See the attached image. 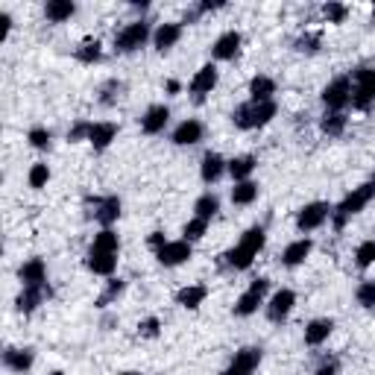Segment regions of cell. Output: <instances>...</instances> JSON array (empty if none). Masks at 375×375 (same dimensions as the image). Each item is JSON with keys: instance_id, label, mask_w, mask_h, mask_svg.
<instances>
[{"instance_id": "44", "label": "cell", "mask_w": 375, "mask_h": 375, "mask_svg": "<svg viewBox=\"0 0 375 375\" xmlns=\"http://www.w3.org/2000/svg\"><path fill=\"white\" fill-rule=\"evenodd\" d=\"M346 15H349V9H346L343 3H326V6H323V18H326L328 24H343Z\"/></svg>"}, {"instance_id": "7", "label": "cell", "mask_w": 375, "mask_h": 375, "mask_svg": "<svg viewBox=\"0 0 375 375\" xmlns=\"http://www.w3.org/2000/svg\"><path fill=\"white\" fill-rule=\"evenodd\" d=\"M323 106L326 112H343L352 103V77H337L323 88Z\"/></svg>"}, {"instance_id": "49", "label": "cell", "mask_w": 375, "mask_h": 375, "mask_svg": "<svg viewBox=\"0 0 375 375\" xmlns=\"http://www.w3.org/2000/svg\"><path fill=\"white\" fill-rule=\"evenodd\" d=\"M164 88H168V94H179V91H182V82H179V79H168V86H164Z\"/></svg>"}, {"instance_id": "32", "label": "cell", "mask_w": 375, "mask_h": 375, "mask_svg": "<svg viewBox=\"0 0 375 375\" xmlns=\"http://www.w3.org/2000/svg\"><path fill=\"white\" fill-rule=\"evenodd\" d=\"M319 129H323V135H328V138H340L346 132V115L343 112H326L323 118H319Z\"/></svg>"}, {"instance_id": "3", "label": "cell", "mask_w": 375, "mask_h": 375, "mask_svg": "<svg viewBox=\"0 0 375 375\" xmlns=\"http://www.w3.org/2000/svg\"><path fill=\"white\" fill-rule=\"evenodd\" d=\"M372 197H375V191H372V185H369V182H367V185H360V188H352V191L340 200V205H337V208H331V223H335V229L340 232V229L346 226V220L364 212L367 202H369Z\"/></svg>"}, {"instance_id": "19", "label": "cell", "mask_w": 375, "mask_h": 375, "mask_svg": "<svg viewBox=\"0 0 375 375\" xmlns=\"http://www.w3.org/2000/svg\"><path fill=\"white\" fill-rule=\"evenodd\" d=\"M18 279L24 287H38V285H47V264L41 258H30L21 264L18 270Z\"/></svg>"}, {"instance_id": "1", "label": "cell", "mask_w": 375, "mask_h": 375, "mask_svg": "<svg viewBox=\"0 0 375 375\" xmlns=\"http://www.w3.org/2000/svg\"><path fill=\"white\" fill-rule=\"evenodd\" d=\"M264 241H267V234H264L261 226L246 229V232L241 234V241L223 255L226 264H229L232 270H249V267H253V261L258 258V253L264 249Z\"/></svg>"}, {"instance_id": "47", "label": "cell", "mask_w": 375, "mask_h": 375, "mask_svg": "<svg viewBox=\"0 0 375 375\" xmlns=\"http://www.w3.org/2000/svg\"><path fill=\"white\" fill-rule=\"evenodd\" d=\"M226 3H223V0H202V3L197 6V12H200V15H208V12H217V9H223Z\"/></svg>"}, {"instance_id": "13", "label": "cell", "mask_w": 375, "mask_h": 375, "mask_svg": "<svg viewBox=\"0 0 375 375\" xmlns=\"http://www.w3.org/2000/svg\"><path fill=\"white\" fill-rule=\"evenodd\" d=\"M241 45H244L241 33H238V30H229V33H223V35H220V38L214 41L212 56H214L217 62H232V59L241 53Z\"/></svg>"}, {"instance_id": "16", "label": "cell", "mask_w": 375, "mask_h": 375, "mask_svg": "<svg viewBox=\"0 0 375 375\" xmlns=\"http://www.w3.org/2000/svg\"><path fill=\"white\" fill-rule=\"evenodd\" d=\"M168 120H170V109L168 106H164V103L150 106L147 112L141 115V132L159 135V132H164V127H168Z\"/></svg>"}, {"instance_id": "31", "label": "cell", "mask_w": 375, "mask_h": 375, "mask_svg": "<svg viewBox=\"0 0 375 375\" xmlns=\"http://www.w3.org/2000/svg\"><path fill=\"white\" fill-rule=\"evenodd\" d=\"M258 200V182L246 179V182H234L232 188V202L234 205H253Z\"/></svg>"}, {"instance_id": "27", "label": "cell", "mask_w": 375, "mask_h": 375, "mask_svg": "<svg viewBox=\"0 0 375 375\" xmlns=\"http://www.w3.org/2000/svg\"><path fill=\"white\" fill-rule=\"evenodd\" d=\"M205 296H208L205 285H188V287H182L176 294V305H182V308H188V311H197L200 305L205 302Z\"/></svg>"}, {"instance_id": "4", "label": "cell", "mask_w": 375, "mask_h": 375, "mask_svg": "<svg viewBox=\"0 0 375 375\" xmlns=\"http://www.w3.org/2000/svg\"><path fill=\"white\" fill-rule=\"evenodd\" d=\"M375 106V67H358L352 71V109L369 112Z\"/></svg>"}, {"instance_id": "35", "label": "cell", "mask_w": 375, "mask_h": 375, "mask_svg": "<svg viewBox=\"0 0 375 375\" xmlns=\"http://www.w3.org/2000/svg\"><path fill=\"white\" fill-rule=\"evenodd\" d=\"M372 264H375V241L358 244V249H355V267L358 270H369Z\"/></svg>"}, {"instance_id": "45", "label": "cell", "mask_w": 375, "mask_h": 375, "mask_svg": "<svg viewBox=\"0 0 375 375\" xmlns=\"http://www.w3.org/2000/svg\"><path fill=\"white\" fill-rule=\"evenodd\" d=\"M88 132H91V123L88 120H79L77 127L67 132V141H88Z\"/></svg>"}, {"instance_id": "6", "label": "cell", "mask_w": 375, "mask_h": 375, "mask_svg": "<svg viewBox=\"0 0 375 375\" xmlns=\"http://www.w3.org/2000/svg\"><path fill=\"white\" fill-rule=\"evenodd\" d=\"M150 38H152L150 24L147 21H132L115 35V50L118 53H135V50H141Z\"/></svg>"}, {"instance_id": "40", "label": "cell", "mask_w": 375, "mask_h": 375, "mask_svg": "<svg viewBox=\"0 0 375 375\" xmlns=\"http://www.w3.org/2000/svg\"><path fill=\"white\" fill-rule=\"evenodd\" d=\"M120 91H123L120 82L118 79H109L106 86L100 88V106H115L120 100Z\"/></svg>"}, {"instance_id": "5", "label": "cell", "mask_w": 375, "mask_h": 375, "mask_svg": "<svg viewBox=\"0 0 375 375\" xmlns=\"http://www.w3.org/2000/svg\"><path fill=\"white\" fill-rule=\"evenodd\" d=\"M88 217H94L103 229H112L120 220V197H86Z\"/></svg>"}, {"instance_id": "8", "label": "cell", "mask_w": 375, "mask_h": 375, "mask_svg": "<svg viewBox=\"0 0 375 375\" xmlns=\"http://www.w3.org/2000/svg\"><path fill=\"white\" fill-rule=\"evenodd\" d=\"M267 290H270V282L267 279H255L253 285H249L244 294L238 296V302H234V317H253L261 305H264V296H267Z\"/></svg>"}, {"instance_id": "50", "label": "cell", "mask_w": 375, "mask_h": 375, "mask_svg": "<svg viewBox=\"0 0 375 375\" xmlns=\"http://www.w3.org/2000/svg\"><path fill=\"white\" fill-rule=\"evenodd\" d=\"M369 185H372V191H375V173H372V179H369Z\"/></svg>"}, {"instance_id": "37", "label": "cell", "mask_w": 375, "mask_h": 375, "mask_svg": "<svg viewBox=\"0 0 375 375\" xmlns=\"http://www.w3.org/2000/svg\"><path fill=\"white\" fill-rule=\"evenodd\" d=\"M355 299H358L360 308L372 311L375 308V282H360L358 290H355Z\"/></svg>"}, {"instance_id": "10", "label": "cell", "mask_w": 375, "mask_h": 375, "mask_svg": "<svg viewBox=\"0 0 375 375\" xmlns=\"http://www.w3.org/2000/svg\"><path fill=\"white\" fill-rule=\"evenodd\" d=\"M294 305H296L294 290L290 287L276 290V294L270 296V302H267V319L270 323H285V319L290 317V311H294Z\"/></svg>"}, {"instance_id": "43", "label": "cell", "mask_w": 375, "mask_h": 375, "mask_svg": "<svg viewBox=\"0 0 375 375\" xmlns=\"http://www.w3.org/2000/svg\"><path fill=\"white\" fill-rule=\"evenodd\" d=\"M319 45H323V33H305L296 38V50L299 53H317Z\"/></svg>"}, {"instance_id": "51", "label": "cell", "mask_w": 375, "mask_h": 375, "mask_svg": "<svg viewBox=\"0 0 375 375\" xmlns=\"http://www.w3.org/2000/svg\"><path fill=\"white\" fill-rule=\"evenodd\" d=\"M120 375H138V372H120Z\"/></svg>"}, {"instance_id": "25", "label": "cell", "mask_w": 375, "mask_h": 375, "mask_svg": "<svg viewBox=\"0 0 375 375\" xmlns=\"http://www.w3.org/2000/svg\"><path fill=\"white\" fill-rule=\"evenodd\" d=\"M86 267H88L94 276H112V273L118 270V255H115V253H94V249H88Z\"/></svg>"}, {"instance_id": "18", "label": "cell", "mask_w": 375, "mask_h": 375, "mask_svg": "<svg viewBox=\"0 0 375 375\" xmlns=\"http://www.w3.org/2000/svg\"><path fill=\"white\" fill-rule=\"evenodd\" d=\"M50 285H38V287H24L21 294H18V299H15V308L21 311V314H33L35 308L45 299H50Z\"/></svg>"}, {"instance_id": "11", "label": "cell", "mask_w": 375, "mask_h": 375, "mask_svg": "<svg viewBox=\"0 0 375 375\" xmlns=\"http://www.w3.org/2000/svg\"><path fill=\"white\" fill-rule=\"evenodd\" d=\"M258 364H261V349L258 346H246V349H241L232 358V364L220 375H253L258 369Z\"/></svg>"}, {"instance_id": "24", "label": "cell", "mask_w": 375, "mask_h": 375, "mask_svg": "<svg viewBox=\"0 0 375 375\" xmlns=\"http://www.w3.org/2000/svg\"><path fill=\"white\" fill-rule=\"evenodd\" d=\"M35 364V352L33 349H15V346H9L3 352V367L12 369V372H26Z\"/></svg>"}, {"instance_id": "26", "label": "cell", "mask_w": 375, "mask_h": 375, "mask_svg": "<svg viewBox=\"0 0 375 375\" xmlns=\"http://www.w3.org/2000/svg\"><path fill=\"white\" fill-rule=\"evenodd\" d=\"M273 94H276V79H273V77L258 74V77L249 79V100H255V103H270Z\"/></svg>"}, {"instance_id": "14", "label": "cell", "mask_w": 375, "mask_h": 375, "mask_svg": "<svg viewBox=\"0 0 375 375\" xmlns=\"http://www.w3.org/2000/svg\"><path fill=\"white\" fill-rule=\"evenodd\" d=\"M217 77H220V74H217V67H214L212 62H208V65H202V67H200L197 74H193V79L188 82V91H191L193 97H197V100H202L205 94H212V91H214Z\"/></svg>"}, {"instance_id": "28", "label": "cell", "mask_w": 375, "mask_h": 375, "mask_svg": "<svg viewBox=\"0 0 375 375\" xmlns=\"http://www.w3.org/2000/svg\"><path fill=\"white\" fill-rule=\"evenodd\" d=\"M74 12H77V6L71 3V0H50V3L45 6V18L50 24H65V21L74 18Z\"/></svg>"}, {"instance_id": "17", "label": "cell", "mask_w": 375, "mask_h": 375, "mask_svg": "<svg viewBox=\"0 0 375 375\" xmlns=\"http://www.w3.org/2000/svg\"><path fill=\"white\" fill-rule=\"evenodd\" d=\"M179 38H182V24H159L156 26V33H152V47H156L159 53H168L170 47L179 45Z\"/></svg>"}, {"instance_id": "39", "label": "cell", "mask_w": 375, "mask_h": 375, "mask_svg": "<svg viewBox=\"0 0 375 375\" xmlns=\"http://www.w3.org/2000/svg\"><path fill=\"white\" fill-rule=\"evenodd\" d=\"M123 287H127V285H123V279H112V276H109V282H106V290H103V296L97 299V305H100V308H106L109 302H115V299L123 294Z\"/></svg>"}, {"instance_id": "36", "label": "cell", "mask_w": 375, "mask_h": 375, "mask_svg": "<svg viewBox=\"0 0 375 375\" xmlns=\"http://www.w3.org/2000/svg\"><path fill=\"white\" fill-rule=\"evenodd\" d=\"M205 232H208V220L193 217V220H188L185 229H182V241L197 244V241H202V238H205Z\"/></svg>"}, {"instance_id": "20", "label": "cell", "mask_w": 375, "mask_h": 375, "mask_svg": "<svg viewBox=\"0 0 375 375\" xmlns=\"http://www.w3.org/2000/svg\"><path fill=\"white\" fill-rule=\"evenodd\" d=\"M118 138V127L112 120H100V123H91V132H88V144L97 150V152H103L112 147V141Z\"/></svg>"}, {"instance_id": "12", "label": "cell", "mask_w": 375, "mask_h": 375, "mask_svg": "<svg viewBox=\"0 0 375 375\" xmlns=\"http://www.w3.org/2000/svg\"><path fill=\"white\" fill-rule=\"evenodd\" d=\"M191 255H193V249H191L188 241H168V244H164L159 253H156V258H159L161 267H179V264H185Z\"/></svg>"}, {"instance_id": "21", "label": "cell", "mask_w": 375, "mask_h": 375, "mask_svg": "<svg viewBox=\"0 0 375 375\" xmlns=\"http://www.w3.org/2000/svg\"><path fill=\"white\" fill-rule=\"evenodd\" d=\"M226 170H229V161L220 156V152H205V156H202L200 176H202V182H205V185H214Z\"/></svg>"}, {"instance_id": "48", "label": "cell", "mask_w": 375, "mask_h": 375, "mask_svg": "<svg viewBox=\"0 0 375 375\" xmlns=\"http://www.w3.org/2000/svg\"><path fill=\"white\" fill-rule=\"evenodd\" d=\"M147 244H150V249H156V253H159V249H161L164 244H168V238H164V232H152Z\"/></svg>"}, {"instance_id": "33", "label": "cell", "mask_w": 375, "mask_h": 375, "mask_svg": "<svg viewBox=\"0 0 375 375\" xmlns=\"http://www.w3.org/2000/svg\"><path fill=\"white\" fill-rule=\"evenodd\" d=\"M94 253H115L120 249V241H118V232L115 229H100L94 234V244H91Z\"/></svg>"}, {"instance_id": "29", "label": "cell", "mask_w": 375, "mask_h": 375, "mask_svg": "<svg viewBox=\"0 0 375 375\" xmlns=\"http://www.w3.org/2000/svg\"><path fill=\"white\" fill-rule=\"evenodd\" d=\"M255 156H234L232 161H229V176L234 179V182H246L249 176H253V170H255Z\"/></svg>"}, {"instance_id": "46", "label": "cell", "mask_w": 375, "mask_h": 375, "mask_svg": "<svg viewBox=\"0 0 375 375\" xmlns=\"http://www.w3.org/2000/svg\"><path fill=\"white\" fill-rule=\"evenodd\" d=\"M337 372H340V360L337 358H326L323 364L314 369V375H337Z\"/></svg>"}, {"instance_id": "9", "label": "cell", "mask_w": 375, "mask_h": 375, "mask_svg": "<svg viewBox=\"0 0 375 375\" xmlns=\"http://www.w3.org/2000/svg\"><path fill=\"white\" fill-rule=\"evenodd\" d=\"M326 220H331V205L328 202H308L305 208H299L296 214V229L299 232H314L326 223Z\"/></svg>"}, {"instance_id": "34", "label": "cell", "mask_w": 375, "mask_h": 375, "mask_svg": "<svg viewBox=\"0 0 375 375\" xmlns=\"http://www.w3.org/2000/svg\"><path fill=\"white\" fill-rule=\"evenodd\" d=\"M217 212H220V200L214 193H202V197L193 202V217H200V220H212Z\"/></svg>"}, {"instance_id": "41", "label": "cell", "mask_w": 375, "mask_h": 375, "mask_svg": "<svg viewBox=\"0 0 375 375\" xmlns=\"http://www.w3.org/2000/svg\"><path fill=\"white\" fill-rule=\"evenodd\" d=\"M50 182V168L45 161H38V164H33L30 168V188H35V191H41Z\"/></svg>"}, {"instance_id": "15", "label": "cell", "mask_w": 375, "mask_h": 375, "mask_svg": "<svg viewBox=\"0 0 375 375\" xmlns=\"http://www.w3.org/2000/svg\"><path fill=\"white\" fill-rule=\"evenodd\" d=\"M202 135H205V127L200 120H193V118H188V120H182L179 127L173 129V135H170V141L176 144V147H193V144H200L202 141Z\"/></svg>"}, {"instance_id": "22", "label": "cell", "mask_w": 375, "mask_h": 375, "mask_svg": "<svg viewBox=\"0 0 375 375\" xmlns=\"http://www.w3.org/2000/svg\"><path fill=\"white\" fill-rule=\"evenodd\" d=\"M331 331H335V319L317 317V319H311V323L305 326V343L308 346H323L331 337Z\"/></svg>"}, {"instance_id": "30", "label": "cell", "mask_w": 375, "mask_h": 375, "mask_svg": "<svg viewBox=\"0 0 375 375\" xmlns=\"http://www.w3.org/2000/svg\"><path fill=\"white\" fill-rule=\"evenodd\" d=\"M74 56H77V62H82V65H97V62L103 59V45H100L97 38H86V41H82V45L77 47Z\"/></svg>"}, {"instance_id": "42", "label": "cell", "mask_w": 375, "mask_h": 375, "mask_svg": "<svg viewBox=\"0 0 375 375\" xmlns=\"http://www.w3.org/2000/svg\"><path fill=\"white\" fill-rule=\"evenodd\" d=\"M161 335V319L159 317H147L138 323V337H144V340H152V337H159Z\"/></svg>"}, {"instance_id": "2", "label": "cell", "mask_w": 375, "mask_h": 375, "mask_svg": "<svg viewBox=\"0 0 375 375\" xmlns=\"http://www.w3.org/2000/svg\"><path fill=\"white\" fill-rule=\"evenodd\" d=\"M276 112H279V106H276V100L270 103H241L238 109L232 112V123L238 129H258V127H267V123L276 118Z\"/></svg>"}, {"instance_id": "38", "label": "cell", "mask_w": 375, "mask_h": 375, "mask_svg": "<svg viewBox=\"0 0 375 375\" xmlns=\"http://www.w3.org/2000/svg\"><path fill=\"white\" fill-rule=\"evenodd\" d=\"M26 141H30V147H35V150H50L53 135L45 127H33L30 132H26Z\"/></svg>"}, {"instance_id": "23", "label": "cell", "mask_w": 375, "mask_h": 375, "mask_svg": "<svg viewBox=\"0 0 375 375\" xmlns=\"http://www.w3.org/2000/svg\"><path fill=\"white\" fill-rule=\"evenodd\" d=\"M311 249H314L311 238H299L294 244H287L285 253H282V264H285V267H299V264L311 255Z\"/></svg>"}]
</instances>
